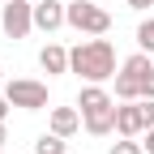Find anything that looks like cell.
I'll return each instance as SVG.
<instances>
[{"label":"cell","mask_w":154,"mask_h":154,"mask_svg":"<svg viewBox=\"0 0 154 154\" xmlns=\"http://www.w3.org/2000/svg\"><path fill=\"white\" fill-rule=\"evenodd\" d=\"M77 107H82V128L90 137L116 133V99L103 90V82H86L82 94H77Z\"/></svg>","instance_id":"7a4b0ae2"},{"label":"cell","mask_w":154,"mask_h":154,"mask_svg":"<svg viewBox=\"0 0 154 154\" xmlns=\"http://www.w3.org/2000/svg\"><path fill=\"white\" fill-rule=\"evenodd\" d=\"M0 86H5V69H0Z\"/></svg>","instance_id":"d6986e66"},{"label":"cell","mask_w":154,"mask_h":154,"mask_svg":"<svg viewBox=\"0 0 154 154\" xmlns=\"http://www.w3.org/2000/svg\"><path fill=\"white\" fill-rule=\"evenodd\" d=\"M124 5H128V9H137V13H146V9L154 5V0H124Z\"/></svg>","instance_id":"9a60e30c"},{"label":"cell","mask_w":154,"mask_h":154,"mask_svg":"<svg viewBox=\"0 0 154 154\" xmlns=\"http://www.w3.org/2000/svg\"><path fill=\"white\" fill-rule=\"evenodd\" d=\"M0 26L9 38H26L34 30V0H9L0 5Z\"/></svg>","instance_id":"5b68a950"},{"label":"cell","mask_w":154,"mask_h":154,"mask_svg":"<svg viewBox=\"0 0 154 154\" xmlns=\"http://www.w3.org/2000/svg\"><path fill=\"white\" fill-rule=\"evenodd\" d=\"M116 133H120V137H141V133H146V124H141V103H137V99L116 107Z\"/></svg>","instance_id":"52a82bcc"},{"label":"cell","mask_w":154,"mask_h":154,"mask_svg":"<svg viewBox=\"0 0 154 154\" xmlns=\"http://www.w3.org/2000/svg\"><path fill=\"white\" fill-rule=\"evenodd\" d=\"M137 47H141V51H154V13L137 26Z\"/></svg>","instance_id":"7c38bea8"},{"label":"cell","mask_w":154,"mask_h":154,"mask_svg":"<svg viewBox=\"0 0 154 154\" xmlns=\"http://www.w3.org/2000/svg\"><path fill=\"white\" fill-rule=\"evenodd\" d=\"M9 107H13V103H9V94L0 90V120H5V116H9Z\"/></svg>","instance_id":"e0dca14e"},{"label":"cell","mask_w":154,"mask_h":154,"mask_svg":"<svg viewBox=\"0 0 154 154\" xmlns=\"http://www.w3.org/2000/svg\"><path fill=\"white\" fill-rule=\"evenodd\" d=\"M47 128H51V133H60V137H73V133L82 128V107H51Z\"/></svg>","instance_id":"ba28073f"},{"label":"cell","mask_w":154,"mask_h":154,"mask_svg":"<svg viewBox=\"0 0 154 154\" xmlns=\"http://www.w3.org/2000/svg\"><path fill=\"white\" fill-rule=\"evenodd\" d=\"M107 154H146V146H141L137 137H120V141H116Z\"/></svg>","instance_id":"4fadbf2b"},{"label":"cell","mask_w":154,"mask_h":154,"mask_svg":"<svg viewBox=\"0 0 154 154\" xmlns=\"http://www.w3.org/2000/svg\"><path fill=\"white\" fill-rule=\"evenodd\" d=\"M34 154H64V137H60V133H38Z\"/></svg>","instance_id":"8fae6325"},{"label":"cell","mask_w":154,"mask_h":154,"mask_svg":"<svg viewBox=\"0 0 154 154\" xmlns=\"http://www.w3.org/2000/svg\"><path fill=\"white\" fill-rule=\"evenodd\" d=\"M38 64H43L47 77H60V73H69V51L60 43H47L43 51H38Z\"/></svg>","instance_id":"9c48e42d"},{"label":"cell","mask_w":154,"mask_h":154,"mask_svg":"<svg viewBox=\"0 0 154 154\" xmlns=\"http://www.w3.org/2000/svg\"><path fill=\"white\" fill-rule=\"evenodd\" d=\"M5 141H9V133H5V120H0V146H5Z\"/></svg>","instance_id":"ac0fdd59"},{"label":"cell","mask_w":154,"mask_h":154,"mask_svg":"<svg viewBox=\"0 0 154 154\" xmlns=\"http://www.w3.org/2000/svg\"><path fill=\"white\" fill-rule=\"evenodd\" d=\"M137 103H141V124L154 128V99H137Z\"/></svg>","instance_id":"5bb4252c"},{"label":"cell","mask_w":154,"mask_h":154,"mask_svg":"<svg viewBox=\"0 0 154 154\" xmlns=\"http://www.w3.org/2000/svg\"><path fill=\"white\" fill-rule=\"evenodd\" d=\"M69 26L77 34H107L111 30V13L99 9L94 0H73L69 5Z\"/></svg>","instance_id":"3957f363"},{"label":"cell","mask_w":154,"mask_h":154,"mask_svg":"<svg viewBox=\"0 0 154 154\" xmlns=\"http://www.w3.org/2000/svg\"><path fill=\"white\" fill-rule=\"evenodd\" d=\"M69 73H77L82 82H111L116 77V47L99 34L90 43H77L69 51Z\"/></svg>","instance_id":"6da1fadb"},{"label":"cell","mask_w":154,"mask_h":154,"mask_svg":"<svg viewBox=\"0 0 154 154\" xmlns=\"http://www.w3.org/2000/svg\"><path fill=\"white\" fill-rule=\"evenodd\" d=\"M111 82H116V99H120V103H133V99H141V86H137V77H133V73H116L111 77Z\"/></svg>","instance_id":"30bf717a"},{"label":"cell","mask_w":154,"mask_h":154,"mask_svg":"<svg viewBox=\"0 0 154 154\" xmlns=\"http://www.w3.org/2000/svg\"><path fill=\"white\" fill-rule=\"evenodd\" d=\"M60 26H69V5H60V0H34V30L56 34Z\"/></svg>","instance_id":"8992f818"},{"label":"cell","mask_w":154,"mask_h":154,"mask_svg":"<svg viewBox=\"0 0 154 154\" xmlns=\"http://www.w3.org/2000/svg\"><path fill=\"white\" fill-rule=\"evenodd\" d=\"M141 137H146V141H141V146H146V154H154V128H146Z\"/></svg>","instance_id":"2e32d148"},{"label":"cell","mask_w":154,"mask_h":154,"mask_svg":"<svg viewBox=\"0 0 154 154\" xmlns=\"http://www.w3.org/2000/svg\"><path fill=\"white\" fill-rule=\"evenodd\" d=\"M5 94H9V103L22 107V111H43L47 107V86L34 82V77H13V82H5Z\"/></svg>","instance_id":"277c9868"}]
</instances>
